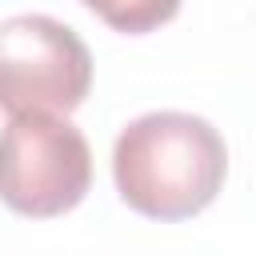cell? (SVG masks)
<instances>
[{"mask_svg":"<svg viewBox=\"0 0 256 256\" xmlns=\"http://www.w3.org/2000/svg\"><path fill=\"white\" fill-rule=\"evenodd\" d=\"M228 176L224 136L192 112L136 116L112 148L120 200L148 220H188L204 212Z\"/></svg>","mask_w":256,"mask_h":256,"instance_id":"6da1fadb","label":"cell"},{"mask_svg":"<svg viewBox=\"0 0 256 256\" xmlns=\"http://www.w3.org/2000/svg\"><path fill=\"white\" fill-rule=\"evenodd\" d=\"M92 188V148L60 112H16L0 132V200L32 220L72 212Z\"/></svg>","mask_w":256,"mask_h":256,"instance_id":"7a4b0ae2","label":"cell"},{"mask_svg":"<svg viewBox=\"0 0 256 256\" xmlns=\"http://www.w3.org/2000/svg\"><path fill=\"white\" fill-rule=\"evenodd\" d=\"M92 92V52L56 16L0 20V108L68 116Z\"/></svg>","mask_w":256,"mask_h":256,"instance_id":"3957f363","label":"cell"},{"mask_svg":"<svg viewBox=\"0 0 256 256\" xmlns=\"http://www.w3.org/2000/svg\"><path fill=\"white\" fill-rule=\"evenodd\" d=\"M84 8H92L108 28L124 32V36H144L160 24H168L184 0H80Z\"/></svg>","mask_w":256,"mask_h":256,"instance_id":"277c9868","label":"cell"}]
</instances>
